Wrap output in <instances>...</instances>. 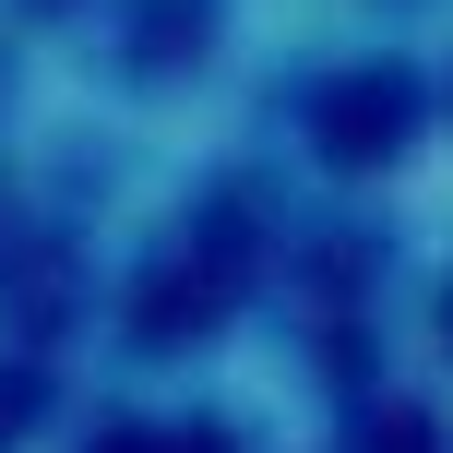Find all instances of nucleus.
I'll return each instance as SVG.
<instances>
[{
  "label": "nucleus",
  "mask_w": 453,
  "mask_h": 453,
  "mask_svg": "<svg viewBox=\"0 0 453 453\" xmlns=\"http://www.w3.org/2000/svg\"><path fill=\"white\" fill-rule=\"evenodd\" d=\"M394 132H406V96H394V84H346L334 119H322V143H334V156H370V143H394Z\"/></svg>",
  "instance_id": "f257e3e1"
},
{
  "label": "nucleus",
  "mask_w": 453,
  "mask_h": 453,
  "mask_svg": "<svg viewBox=\"0 0 453 453\" xmlns=\"http://www.w3.org/2000/svg\"><path fill=\"white\" fill-rule=\"evenodd\" d=\"M358 453H430V430H418V418L394 406V418H370V430H358Z\"/></svg>",
  "instance_id": "f03ea898"
},
{
  "label": "nucleus",
  "mask_w": 453,
  "mask_h": 453,
  "mask_svg": "<svg viewBox=\"0 0 453 453\" xmlns=\"http://www.w3.org/2000/svg\"><path fill=\"white\" fill-rule=\"evenodd\" d=\"M108 453H215V441H108Z\"/></svg>",
  "instance_id": "7ed1b4c3"
}]
</instances>
